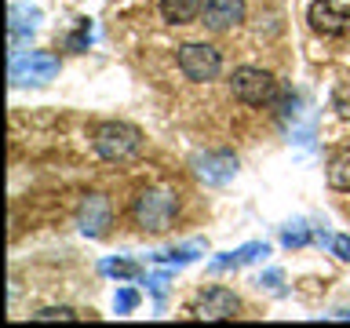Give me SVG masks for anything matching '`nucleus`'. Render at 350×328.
<instances>
[{
    "instance_id": "obj_9",
    "label": "nucleus",
    "mask_w": 350,
    "mask_h": 328,
    "mask_svg": "<svg viewBox=\"0 0 350 328\" xmlns=\"http://www.w3.org/2000/svg\"><path fill=\"white\" fill-rule=\"evenodd\" d=\"M245 0H204V11H201V18H204V29H212V33H226V29H234L245 22Z\"/></svg>"
},
{
    "instance_id": "obj_5",
    "label": "nucleus",
    "mask_w": 350,
    "mask_h": 328,
    "mask_svg": "<svg viewBox=\"0 0 350 328\" xmlns=\"http://www.w3.org/2000/svg\"><path fill=\"white\" fill-rule=\"evenodd\" d=\"M59 77V59L51 51H26L11 59V84L26 87V84H48Z\"/></svg>"
},
{
    "instance_id": "obj_12",
    "label": "nucleus",
    "mask_w": 350,
    "mask_h": 328,
    "mask_svg": "<svg viewBox=\"0 0 350 328\" xmlns=\"http://www.w3.org/2000/svg\"><path fill=\"white\" fill-rule=\"evenodd\" d=\"M325 179H328V186H332V190H347V193H350V146L336 150L332 157H328Z\"/></svg>"
},
{
    "instance_id": "obj_14",
    "label": "nucleus",
    "mask_w": 350,
    "mask_h": 328,
    "mask_svg": "<svg viewBox=\"0 0 350 328\" xmlns=\"http://www.w3.org/2000/svg\"><path fill=\"white\" fill-rule=\"evenodd\" d=\"M33 321H77V310L73 306H44L33 314Z\"/></svg>"
},
{
    "instance_id": "obj_3",
    "label": "nucleus",
    "mask_w": 350,
    "mask_h": 328,
    "mask_svg": "<svg viewBox=\"0 0 350 328\" xmlns=\"http://www.w3.org/2000/svg\"><path fill=\"white\" fill-rule=\"evenodd\" d=\"M230 92L245 106H270L278 98V81L267 70H259V66H237L230 73Z\"/></svg>"
},
{
    "instance_id": "obj_23",
    "label": "nucleus",
    "mask_w": 350,
    "mask_h": 328,
    "mask_svg": "<svg viewBox=\"0 0 350 328\" xmlns=\"http://www.w3.org/2000/svg\"><path fill=\"white\" fill-rule=\"evenodd\" d=\"M278 281H281V273H278V270H270L267 277H259V284H278Z\"/></svg>"
},
{
    "instance_id": "obj_7",
    "label": "nucleus",
    "mask_w": 350,
    "mask_h": 328,
    "mask_svg": "<svg viewBox=\"0 0 350 328\" xmlns=\"http://www.w3.org/2000/svg\"><path fill=\"white\" fill-rule=\"evenodd\" d=\"M77 226L88 237H106V230L113 226V204L106 193H88L81 208H77Z\"/></svg>"
},
{
    "instance_id": "obj_22",
    "label": "nucleus",
    "mask_w": 350,
    "mask_h": 328,
    "mask_svg": "<svg viewBox=\"0 0 350 328\" xmlns=\"http://www.w3.org/2000/svg\"><path fill=\"white\" fill-rule=\"evenodd\" d=\"M332 251H336L339 259H347V262H350V237L336 234V237H332Z\"/></svg>"
},
{
    "instance_id": "obj_15",
    "label": "nucleus",
    "mask_w": 350,
    "mask_h": 328,
    "mask_svg": "<svg viewBox=\"0 0 350 328\" xmlns=\"http://www.w3.org/2000/svg\"><path fill=\"white\" fill-rule=\"evenodd\" d=\"M103 273L128 281V277H135V273H139V266H135V262H128V259H109V262H103Z\"/></svg>"
},
{
    "instance_id": "obj_16",
    "label": "nucleus",
    "mask_w": 350,
    "mask_h": 328,
    "mask_svg": "<svg viewBox=\"0 0 350 328\" xmlns=\"http://www.w3.org/2000/svg\"><path fill=\"white\" fill-rule=\"evenodd\" d=\"M204 245L201 241H193V245H183V248H172V251H164V256H157L161 262H190V259H197L193 251H201Z\"/></svg>"
},
{
    "instance_id": "obj_1",
    "label": "nucleus",
    "mask_w": 350,
    "mask_h": 328,
    "mask_svg": "<svg viewBox=\"0 0 350 328\" xmlns=\"http://www.w3.org/2000/svg\"><path fill=\"white\" fill-rule=\"evenodd\" d=\"M179 193L168 190V186H150V190H139L135 201H131V223H135L142 234H164L172 230L175 215H179Z\"/></svg>"
},
{
    "instance_id": "obj_11",
    "label": "nucleus",
    "mask_w": 350,
    "mask_h": 328,
    "mask_svg": "<svg viewBox=\"0 0 350 328\" xmlns=\"http://www.w3.org/2000/svg\"><path fill=\"white\" fill-rule=\"evenodd\" d=\"M204 0H161V15L168 26H190L193 18H201Z\"/></svg>"
},
{
    "instance_id": "obj_18",
    "label": "nucleus",
    "mask_w": 350,
    "mask_h": 328,
    "mask_svg": "<svg viewBox=\"0 0 350 328\" xmlns=\"http://www.w3.org/2000/svg\"><path fill=\"white\" fill-rule=\"evenodd\" d=\"M168 281H172V273H168V270H164V273H150V277H146V288L161 299V295L168 292Z\"/></svg>"
},
{
    "instance_id": "obj_19",
    "label": "nucleus",
    "mask_w": 350,
    "mask_h": 328,
    "mask_svg": "<svg viewBox=\"0 0 350 328\" xmlns=\"http://www.w3.org/2000/svg\"><path fill=\"white\" fill-rule=\"evenodd\" d=\"M88 40H92V33H88V22H81V29H77L70 40H66V48H70V51H81V48H88Z\"/></svg>"
},
{
    "instance_id": "obj_17",
    "label": "nucleus",
    "mask_w": 350,
    "mask_h": 328,
    "mask_svg": "<svg viewBox=\"0 0 350 328\" xmlns=\"http://www.w3.org/2000/svg\"><path fill=\"white\" fill-rule=\"evenodd\" d=\"M135 306H139V292L135 288H120L117 292V299H113V310L117 314H131Z\"/></svg>"
},
{
    "instance_id": "obj_8",
    "label": "nucleus",
    "mask_w": 350,
    "mask_h": 328,
    "mask_svg": "<svg viewBox=\"0 0 350 328\" xmlns=\"http://www.w3.org/2000/svg\"><path fill=\"white\" fill-rule=\"evenodd\" d=\"M306 22H310V29L325 33V37H343V33H350V11L339 8L336 0H314L310 11H306Z\"/></svg>"
},
{
    "instance_id": "obj_6",
    "label": "nucleus",
    "mask_w": 350,
    "mask_h": 328,
    "mask_svg": "<svg viewBox=\"0 0 350 328\" xmlns=\"http://www.w3.org/2000/svg\"><path fill=\"white\" fill-rule=\"evenodd\" d=\"M190 314L197 321H230V317L241 314V299L223 284H208L204 292H197Z\"/></svg>"
},
{
    "instance_id": "obj_21",
    "label": "nucleus",
    "mask_w": 350,
    "mask_h": 328,
    "mask_svg": "<svg viewBox=\"0 0 350 328\" xmlns=\"http://www.w3.org/2000/svg\"><path fill=\"white\" fill-rule=\"evenodd\" d=\"M336 113L343 120H350V92H347V87H339V92H336Z\"/></svg>"
},
{
    "instance_id": "obj_13",
    "label": "nucleus",
    "mask_w": 350,
    "mask_h": 328,
    "mask_svg": "<svg viewBox=\"0 0 350 328\" xmlns=\"http://www.w3.org/2000/svg\"><path fill=\"white\" fill-rule=\"evenodd\" d=\"M259 256H270V248L267 245H245V248H237V251H226V256H219L212 266L215 270H226V266H245V262H256Z\"/></svg>"
},
{
    "instance_id": "obj_2",
    "label": "nucleus",
    "mask_w": 350,
    "mask_h": 328,
    "mask_svg": "<svg viewBox=\"0 0 350 328\" xmlns=\"http://www.w3.org/2000/svg\"><path fill=\"white\" fill-rule=\"evenodd\" d=\"M92 146L103 161L124 164V161L139 157L142 146H146V139H142V131L135 124H128V120H103V124L92 131Z\"/></svg>"
},
{
    "instance_id": "obj_4",
    "label": "nucleus",
    "mask_w": 350,
    "mask_h": 328,
    "mask_svg": "<svg viewBox=\"0 0 350 328\" xmlns=\"http://www.w3.org/2000/svg\"><path fill=\"white\" fill-rule=\"evenodd\" d=\"M175 62H179V73L193 84H208L223 73V55H219V48H212V44H204V40L183 44L179 55H175Z\"/></svg>"
},
{
    "instance_id": "obj_20",
    "label": "nucleus",
    "mask_w": 350,
    "mask_h": 328,
    "mask_svg": "<svg viewBox=\"0 0 350 328\" xmlns=\"http://www.w3.org/2000/svg\"><path fill=\"white\" fill-rule=\"evenodd\" d=\"M306 241H310V234H306V230H299V226H295V230H284V245H288V248H299V245H306Z\"/></svg>"
},
{
    "instance_id": "obj_10",
    "label": "nucleus",
    "mask_w": 350,
    "mask_h": 328,
    "mask_svg": "<svg viewBox=\"0 0 350 328\" xmlns=\"http://www.w3.org/2000/svg\"><path fill=\"white\" fill-rule=\"evenodd\" d=\"M193 172H197V179H204L212 186H223L237 175V157L234 153H197Z\"/></svg>"
}]
</instances>
